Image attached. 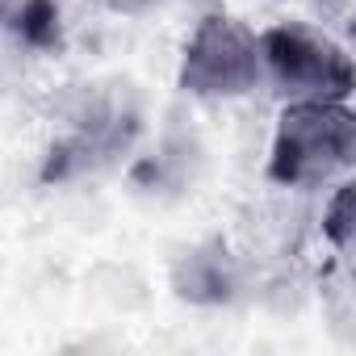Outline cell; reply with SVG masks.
Instances as JSON below:
<instances>
[{
    "mask_svg": "<svg viewBox=\"0 0 356 356\" xmlns=\"http://www.w3.org/2000/svg\"><path fill=\"white\" fill-rule=\"evenodd\" d=\"M356 118L348 101H289L268 143V181L281 189H323L352 172Z\"/></svg>",
    "mask_w": 356,
    "mask_h": 356,
    "instance_id": "1",
    "label": "cell"
},
{
    "mask_svg": "<svg viewBox=\"0 0 356 356\" xmlns=\"http://www.w3.org/2000/svg\"><path fill=\"white\" fill-rule=\"evenodd\" d=\"M260 84L289 101H348L352 97V55L327 30L306 22H281L256 34Z\"/></svg>",
    "mask_w": 356,
    "mask_h": 356,
    "instance_id": "2",
    "label": "cell"
},
{
    "mask_svg": "<svg viewBox=\"0 0 356 356\" xmlns=\"http://www.w3.org/2000/svg\"><path fill=\"white\" fill-rule=\"evenodd\" d=\"M176 84L202 101H235L260 88V47L256 30L227 13H206L181 51Z\"/></svg>",
    "mask_w": 356,
    "mask_h": 356,
    "instance_id": "3",
    "label": "cell"
},
{
    "mask_svg": "<svg viewBox=\"0 0 356 356\" xmlns=\"http://www.w3.org/2000/svg\"><path fill=\"white\" fill-rule=\"evenodd\" d=\"M239 285H243L239 260L231 256V248L222 239H206V243L189 248L181 260L172 264V289H176V298H185L193 306L235 302Z\"/></svg>",
    "mask_w": 356,
    "mask_h": 356,
    "instance_id": "4",
    "label": "cell"
},
{
    "mask_svg": "<svg viewBox=\"0 0 356 356\" xmlns=\"http://www.w3.org/2000/svg\"><path fill=\"white\" fill-rule=\"evenodd\" d=\"M323 235L339 256H348V248H352V181L348 176L335 181V193L323 206Z\"/></svg>",
    "mask_w": 356,
    "mask_h": 356,
    "instance_id": "5",
    "label": "cell"
}]
</instances>
